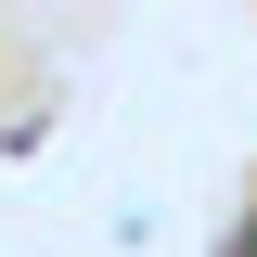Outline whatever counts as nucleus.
<instances>
[{"mask_svg":"<svg viewBox=\"0 0 257 257\" xmlns=\"http://www.w3.org/2000/svg\"><path fill=\"white\" fill-rule=\"evenodd\" d=\"M244 257H257V244H244Z\"/></svg>","mask_w":257,"mask_h":257,"instance_id":"f257e3e1","label":"nucleus"}]
</instances>
